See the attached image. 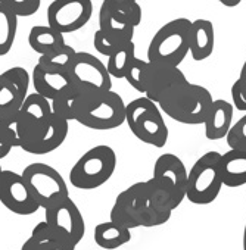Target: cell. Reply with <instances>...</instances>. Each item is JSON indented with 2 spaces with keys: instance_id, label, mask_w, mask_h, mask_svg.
<instances>
[{
  "instance_id": "cell-1",
  "label": "cell",
  "mask_w": 246,
  "mask_h": 250,
  "mask_svg": "<svg viewBox=\"0 0 246 250\" xmlns=\"http://www.w3.org/2000/svg\"><path fill=\"white\" fill-rule=\"evenodd\" d=\"M173 209L151 180L134 183L121 191L111 209L109 221L129 229L159 227L170 221Z\"/></svg>"
},
{
  "instance_id": "cell-2",
  "label": "cell",
  "mask_w": 246,
  "mask_h": 250,
  "mask_svg": "<svg viewBox=\"0 0 246 250\" xmlns=\"http://www.w3.org/2000/svg\"><path fill=\"white\" fill-rule=\"evenodd\" d=\"M212 94L208 88L193 83H184L158 103L162 113L184 125H203L212 106Z\"/></svg>"
},
{
  "instance_id": "cell-3",
  "label": "cell",
  "mask_w": 246,
  "mask_h": 250,
  "mask_svg": "<svg viewBox=\"0 0 246 250\" xmlns=\"http://www.w3.org/2000/svg\"><path fill=\"white\" fill-rule=\"evenodd\" d=\"M192 21L177 18L162 25L152 37L148 47V62L176 66L189 55V34Z\"/></svg>"
},
{
  "instance_id": "cell-4",
  "label": "cell",
  "mask_w": 246,
  "mask_h": 250,
  "mask_svg": "<svg viewBox=\"0 0 246 250\" xmlns=\"http://www.w3.org/2000/svg\"><path fill=\"white\" fill-rule=\"evenodd\" d=\"M126 122L133 136L142 143L164 147L168 142V128L159 106L142 96L126 104Z\"/></svg>"
},
{
  "instance_id": "cell-5",
  "label": "cell",
  "mask_w": 246,
  "mask_h": 250,
  "mask_svg": "<svg viewBox=\"0 0 246 250\" xmlns=\"http://www.w3.org/2000/svg\"><path fill=\"white\" fill-rule=\"evenodd\" d=\"M116 168V155L112 147L99 145L89 149L69 171L71 186L78 190H94L111 180Z\"/></svg>"
},
{
  "instance_id": "cell-6",
  "label": "cell",
  "mask_w": 246,
  "mask_h": 250,
  "mask_svg": "<svg viewBox=\"0 0 246 250\" xmlns=\"http://www.w3.org/2000/svg\"><path fill=\"white\" fill-rule=\"evenodd\" d=\"M142 22V8L137 2H102L99 9V31L118 44L133 42L134 30Z\"/></svg>"
},
{
  "instance_id": "cell-7",
  "label": "cell",
  "mask_w": 246,
  "mask_h": 250,
  "mask_svg": "<svg viewBox=\"0 0 246 250\" xmlns=\"http://www.w3.org/2000/svg\"><path fill=\"white\" fill-rule=\"evenodd\" d=\"M220 158L218 152H206L202 155L190 168L187 177L186 199L195 205H209L212 203L223 186L220 174Z\"/></svg>"
},
{
  "instance_id": "cell-8",
  "label": "cell",
  "mask_w": 246,
  "mask_h": 250,
  "mask_svg": "<svg viewBox=\"0 0 246 250\" xmlns=\"http://www.w3.org/2000/svg\"><path fill=\"white\" fill-rule=\"evenodd\" d=\"M21 175L42 209H47L69 197L68 186L64 177L47 164H31L22 171Z\"/></svg>"
},
{
  "instance_id": "cell-9",
  "label": "cell",
  "mask_w": 246,
  "mask_h": 250,
  "mask_svg": "<svg viewBox=\"0 0 246 250\" xmlns=\"http://www.w3.org/2000/svg\"><path fill=\"white\" fill-rule=\"evenodd\" d=\"M189 171L183 161L173 153L161 155L154 165V175L151 181L167 199L170 208L177 209L186 199Z\"/></svg>"
},
{
  "instance_id": "cell-10",
  "label": "cell",
  "mask_w": 246,
  "mask_h": 250,
  "mask_svg": "<svg viewBox=\"0 0 246 250\" xmlns=\"http://www.w3.org/2000/svg\"><path fill=\"white\" fill-rule=\"evenodd\" d=\"M126 104L122 97L112 90L99 93L77 122L86 128L97 131L118 128L126 122Z\"/></svg>"
},
{
  "instance_id": "cell-11",
  "label": "cell",
  "mask_w": 246,
  "mask_h": 250,
  "mask_svg": "<svg viewBox=\"0 0 246 250\" xmlns=\"http://www.w3.org/2000/svg\"><path fill=\"white\" fill-rule=\"evenodd\" d=\"M52 116L53 110L47 99L37 93L28 94L17 113L21 146L39 137L46 130Z\"/></svg>"
},
{
  "instance_id": "cell-12",
  "label": "cell",
  "mask_w": 246,
  "mask_h": 250,
  "mask_svg": "<svg viewBox=\"0 0 246 250\" xmlns=\"http://www.w3.org/2000/svg\"><path fill=\"white\" fill-rule=\"evenodd\" d=\"M68 75L72 83L81 88L94 93L112 90V77L109 75L106 65L91 53L77 52L68 68Z\"/></svg>"
},
{
  "instance_id": "cell-13",
  "label": "cell",
  "mask_w": 246,
  "mask_h": 250,
  "mask_svg": "<svg viewBox=\"0 0 246 250\" xmlns=\"http://www.w3.org/2000/svg\"><path fill=\"white\" fill-rule=\"evenodd\" d=\"M45 221L47 225L72 246H78L86 234V222L75 202L68 197L47 209H45Z\"/></svg>"
},
{
  "instance_id": "cell-14",
  "label": "cell",
  "mask_w": 246,
  "mask_h": 250,
  "mask_svg": "<svg viewBox=\"0 0 246 250\" xmlns=\"http://www.w3.org/2000/svg\"><path fill=\"white\" fill-rule=\"evenodd\" d=\"M91 15V0H53L47 8V25L61 34H68L83 28Z\"/></svg>"
},
{
  "instance_id": "cell-15",
  "label": "cell",
  "mask_w": 246,
  "mask_h": 250,
  "mask_svg": "<svg viewBox=\"0 0 246 250\" xmlns=\"http://www.w3.org/2000/svg\"><path fill=\"white\" fill-rule=\"evenodd\" d=\"M0 202L12 213L22 216L33 215L40 209L22 175L14 171L3 169L2 172V178H0Z\"/></svg>"
},
{
  "instance_id": "cell-16",
  "label": "cell",
  "mask_w": 246,
  "mask_h": 250,
  "mask_svg": "<svg viewBox=\"0 0 246 250\" xmlns=\"http://www.w3.org/2000/svg\"><path fill=\"white\" fill-rule=\"evenodd\" d=\"M184 83H187V78L180 68L149 62L143 96L158 104Z\"/></svg>"
},
{
  "instance_id": "cell-17",
  "label": "cell",
  "mask_w": 246,
  "mask_h": 250,
  "mask_svg": "<svg viewBox=\"0 0 246 250\" xmlns=\"http://www.w3.org/2000/svg\"><path fill=\"white\" fill-rule=\"evenodd\" d=\"M96 94H99V93L81 88L72 83L56 99H53L50 102L52 110L55 115H58L59 118H62L68 122L77 121L86 112L87 106L90 104V102L93 100V97Z\"/></svg>"
},
{
  "instance_id": "cell-18",
  "label": "cell",
  "mask_w": 246,
  "mask_h": 250,
  "mask_svg": "<svg viewBox=\"0 0 246 250\" xmlns=\"http://www.w3.org/2000/svg\"><path fill=\"white\" fill-rule=\"evenodd\" d=\"M69 131V122L53 113L46 130L34 140L21 146V149L31 155H47L59 149L67 140Z\"/></svg>"
},
{
  "instance_id": "cell-19",
  "label": "cell",
  "mask_w": 246,
  "mask_h": 250,
  "mask_svg": "<svg viewBox=\"0 0 246 250\" xmlns=\"http://www.w3.org/2000/svg\"><path fill=\"white\" fill-rule=\"evenodd\" d=\"M31 81L36 90L34 93L43 96L49 102L56 99L65 88H68L72 84V80L68 75V72L50 71L37 63L33 69Z\"/></svg>"
},
{
  "instance_id": "cell-20",
  "label": "cell",
  "mask_w": 246,
  "mask_h": 250,
  "mask_svg": "<svg viewBox=\"0 0 246 250\" xmlns=\"http://www.w3.org/2000/svg\"><path fill=\"white\" fill-rule=\"evenodd\" d=\"M234 107L224 99H217L212 102L211 110L206 121L203 122L205 137L208 140H223L227 137L233 125Z\"/></svg>"
},
{
  "instance_id": "cell-21",
  "label": "cell",
  "mask_w": 246,
  "mask_h": 250,
  "mask_svg": "<svg viewBox=\"0 0 246 250\" xmlns=\"http://www.w3.org/2000/svg\"><path fill=\"white\" fill-rule=\"evenodd\" d=\"M215 47V30L211 21H192L189 34V53L193 61L201 62L208 59Z\"/></svg>"
},
{
  "instance_id": "cell-22",
  "label": "cell",
  "mask_w": 246,
  "mask_h": 250,
  "mask_svg": "<svg viewBox=\"0 0 246 250\" xmlns=\"http://www.w3.org/2000/svg\"><path fill=\"white\" fill-rule=\"evenodd\" d=\"M220 174L223 186L236 188L246 184V150L230 149L221 153Z\"/></svg>"
},
{
  "instance_id": "cell-23",
  "label": "cell",
  "mask_w": 246,
  "mask_h": 250,
  "mask_svg": "<svg viewBox=\"0 0 246 250\" xmlns=\"http://www.w3.org/2000/svg\"><path fill=\"white\" fill-rule=\"evenodd\" d=\"M21 250H75V246L56 234L46 221L39 222Z\"/></svg>"
},
{
  "instance_id": "cell-24",
  "label": "cell",
  "mask_w": 246,
  "mask_h": 250,
  "mask_svg": "<svg viewBox=\"0 0 246 250\" xmlns=\"http://www.w3.org/2000/svg\"><path fill=\"white\" fill-rule=\"evenodd\" d=\"M132 240L129 228L118 225L112 221L102 222L94 228V243L105 250H115Z\"/></svg>"
},
{
  "instance_id": "cell-25",
  "label": "cell",
  "mask_w": 246,
  "mask_h": 250,
  "mask_svg": "<svg viewBox=\"0 0 246 250\" xmlns=\"http://www.w3.org/2000/svg\"><path fill=\"white\" fill-rule=\"evenodd\" d=\"M28 44L36 53H39L42 56V55H47L56 49H61L67 43H65L64 34L58 33L52 27L34 25L28 34Z\"/></svg>"
},
{
  "instance_id": "cell-26",
  "label": "cell",
  "mask_w": 246,
  "mask_h": 250,
  "mask_svg": "<svg viewBox=\"0 0 246 250\" xmlns=\"http://www.w3.org/2000/svg\"><path fill=\"white\" fill-rule=\"evenodd\" d=\"M136 58V44L130 42L124 46L118 47L106 62V69L112 78H124L127 74L129 66L132 65L133 59Z\"/></svg>"
},
{
  "instance_id": "cell-27",
  "label": "cell",
  "mask_w": 246,
  "mask_h": 250,
  "mask_svg": "<svg viewBox=\"0 0 246 250\" xmlns=\"http://www.w3.org/2000/svg\"><path fill=\"white\" fill-rule=\"evenodd\" d=\"M18 31V17L0 5V56L11 52Z\"/></svg>"
},
{
  "instance_id": "cell-28",
  "label": "cell",
  "mask_w": 246,
  "mask_h": 250,
  "mask_svg": "<svg viewBox=\"0 0 246 250\" xmlns=\"http://www.w3.org/2000/svg\"><path fill=\"white\" fill-rule=\"evenodd\" d=\"M75 49L72 46H62L61 49H56L47 55H42L37 61V65L58 72H68V68L71 62L75 58Z\"/></svg>"
},
{
  "instance_id": "cell-29",
  "label": "cell",
  "mask_w": 246,
  "mask_h": 250,
  "mask_svg": "<svg viewBox=\"0 0 246 250\" xmlns=\"http://www.w3.org/2000/svg\"><path fill=\"white\" fill-rule=\"evenodd\" d=\"M24 99L20 96L17 88L0 74V118L18 113Z\"/></svg>"
},
{
  "instance_id": "cell-30",
  "label": "cell",
  "mask_w": 246,
  "mask_h": 250,
  "mask_svg": "<svg viewBox=\"0 0 246 250\" xmlns=\"http://www.w3.org/2000/svg\"><path fill=\"white\" fill-rule=\"evenodd\" d=\"M0 145L8 147V149H11V150L14 147H20L21 146L20 134H18V118H17V113L0 118Z\"/></svg>"
},
{
  "instance_id": "cell-31",
  "label": "cell",
  "mask_w": 246,
  "mask_h": 250,
  "mask_svg": "<svg viewBox=\"0 0 246 250\" xmlns=\"http://www.w3.org/2000/svg\"><path fill=\"white\" fill-rule=\"evenodd\" d=\"M148 61H143L140 58H134L132 65L127 69V74L124 80L139 93H145V81H146V72H148Z\"/></svg>"
},
{
  "instance_id": "cell-32",
  "label": "cell",
  "mask_w": 246,
  "mask_h": 250,
  "mask_svg": "<svg viewBox=\"0 0 246 250\" xmlns=\"http://www.w3.org/2000/svg\"><path fill=\"white\" fill-rule=\"evenodd\" d=\"M2 75L17 88L20 96L25 100V97L28 96V88H30V81H31L28 71L22 66H12L6 69L5 72H2Z\"/></svg>"
},
{
  "instance_id": "cell-33",
  "label": "cell",
  "mask_w": 246,
  "mask_h": 250,
  "mask_svg": "<svg viewBox=\"0 0 246 250\" xmlns=\"http://www.w3.org/2000/svg\"><path fill=\"white\" fill-rule=\"evenodd\" d=\"M0 5L20 18L34 15L40 9L42 0H0Z\"/></svg>"
},
{
  "instance_id": "cell-34",
  "label": "cell",
  "mask_w": 246,
  "mask_h": 250,
  "mask_svg": "<svg viewBox=\"0 0 246 250\" xmlns=\"http://www.w3.org/2000/svg\"><path fill=\"white\" fill-rule=\"evenodd\" d=\"M230 149L246 150V113L234 124L225 137Z\"/></svg>"
},
{
  "instance_id": "cell-35",
  "label": "cell",
  "mask_w": 246,
  "mask_h": 250,
  "mask_svg": "<svg viewBox=\"0 0 246 250\" xmlns=\"http://www.w3.org/2000/svg\"><path fill=\"white\" fill-rule=\"evenodd\" d=\"M93 46H94V49L102 55V56H106V58H109L118 47H121V46H124V44H118V43H115V42H112L111 39H108L106 36H103V33L102 31H96L94 33V39H93Z\"/></svg>"
},
{
  "instance_id": "cell-36",
  "label": "cell",
  "mask_w": 246,
  "mask_h": 250,
  "mask_svg": "<svg viewBox=\"0 0 246 250\" xmlns=\"http://www.w3.org/2000/svg\"><path fill=\"white\" fill-rule=\"evenodd\" d=\"M231 100H233V107L236 109V110H240V112H246V99H245V96H243V93H242V90H240V87H239V83H237V80L233 83V85H231Z\"/></svg>"
},
{
  "instance_id": "cell-37",
  "label": "cell",
  "mask_w": 246,
  "mask_h": 250,
  "mask_svg": "<svg viewBox=\"0 0 246 250\" xmlns=\"http://www.w3.org/2000/svg\"><path fill=\"white\" fill-rule=\"evenodd\" d=\"M237 83H239V87L246 99V61L243 62V66L240 69V74H239V78H237Z\"/></svg>"
},
{
  "instance_id": "cell-38",
  "label": "cell",
  "mask_w": 246,
  "mask_h": 250,
  "mask_svg": "<svg viewBox=\"0 0 246 250\" xmlns=\"http://www.w3.org/2000/svg\"><path fill=\"white\" fill-rule=\"evenodd\" d=\"M218 3H221L225 8H236L237 5L242 3V0H217Z\"/></svg>"
},
{
  "instance_id": "cell-39",
  "label": "cell",
  "mask_w": 246,
  "mask_h": 250,
  "mask_svg": "<svg viewBox=\"0 0 246 250\" xmlns=\"http://www.w3.org/2000/svg\"><path fill=\"white\" fill-rule=\"evenodd\" d=\"M9 153H11V149H8V147H5V146L0 145V161H2L3 158H6Z\"/></svg>"
},
{
  "instance_id": "cell-40",
  "label": "cell",
  "mask_w": 246,
  "mask_h": 250,
  "mask_svg": "<svg viewBox=\"0 0 246 250\" xmlns=\"http://www.w3.org/2000/svg\"><path fill=\"white\" fill-rule=\"evenodd\" d=\"M102 2H113V3H122V2H137V0H102Z\"/></svg>"
},
{
  "instance_id": "cell-41",
  "label": "cell",
  "mask_w": 246,
  "mask_h": 250,
  "mask_svg": "<svg viewBox=\"0 0 246 250\" xmlns=\"http://www.w3.org/2000/svg\"><path fill=\"white\" fill-rule=\"evenodd\" d=\"M243 250H246V224H245V229H243Z\"/></svg>"
},
{
  "instance_id": "cell-42",
  "label": "cell",
  "mask_w": 246,
  "mask_h": 250,
  "mask_svg": "<svg viewBox=\"0 0 246 250\" xmlns=\"http://www.w3.org/2000/svg\"><path fill=\"white\" fill-rule=\"evenodd\" d=\"M2 172H3V168H2V165H0V178H2Z\"/></svg>"
}]
</instances>
